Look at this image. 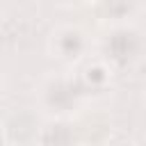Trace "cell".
Wrapping results in <instances>:
<instances>
[{"label":"cell","mask_w":146,"mask_h":146,"mask_svg":"<svg viewBox=\"0 0 146 146\" xmlns=\"http://www.w3.org/2000/svg\"><path fill=\"white\" fill-rule=\"evenodd\" d=\"M105 50H107V55H110L112 62H116V64H128V62L137 55V50H139V39H137V34H135L132 30H116V32L107 39Z\"/></svg>","instance_id":"cell-1"},{"label":"cell","mask_w":146,"mask_h":146,"mask_svg":"<svg viewBox=\"0 0 146 146\" xmlns=\"http://www.w3.org/2000/svg\"><path fill=\"white\" fill-rule=\"evenodd\" d=\"M46 103L52 107V110H59V112H66L68 107L75 105V89L66 82H55L48 91H46Z\"/></svg>","instance_id":"cell-2"},{"label":"cell","mask_w":146,"mask_h":146,"mask_svg":"<svg viewBox=\"0 0 146 146\" xmlns=\"http://www.w3.org/2000/svg\"><path fill=\"white\" fill-rule=\"evenodd\" d=\"M82 48H84V41L78 30H66L59 36V50L64 57H75V55H80Z\"/></svg>","instance_id":"cell-3"}]
</instances>
